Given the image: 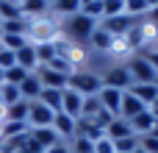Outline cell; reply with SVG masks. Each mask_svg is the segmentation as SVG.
I'll return each instance as SVG.
<instances>
[{
    "label": "cell",
    "mask_w": 158,
    "mask_h": 153,
    "mask_svg": "<svg viewBox=\"0 0 158 153\" xmlns=\"http://www.w3.org/2000/svg\"><path fill=\"white\" fill-rule=\"evenodd\" d=\"M28 42L31 45H47V42H56L61 36V25L44 14V17H36V20H28Z\"/></svg>",
    "instance_id": "obj_1"
},
{
    "label": "cell",
    "mask_w": 158,
    "mask_h": 153,
    "mask_svg": "<svg viewBox=\"0 0 158 153\" xmlns=\"http://www.w3.org/2000/svg\"><path fill=\"white\" fill-rule=\"evenodd\" d=\"M94 28H97V20H92V17L78 11V14L67 17V22L61 25V36H67L69 42H89Z\"/></svg>",
    "instance_id": "obj_2"
},
{
    "label": "cell",
    "mask_w": 158,
    "mask_h": 153,
    "mask_svg": "<svg viewBox=\"0 0 158 153\" xmlns=\"http://www.w3.org/2000/svg\"><path fill=\"white\" fill-rule=\"evenodd\" d=\"M67 89L83 95V98H92L103 89V78L97 72H89V70H72L67 75Z\"/></svg>",
    "instance_id": "obj_3"
},
{
    "label": "cell",
    "mask_w": 158,
    "mask_h": 153,
    "mask_svg": "<svg viewBox=\"0 0 158 153\" xmlns=\"http://www.w3.org/2000/svg\"><path fill=\"white\" fill-rule=\"evenodd\" d=\"M103 86H111V89H119V92H128L133 86V75L125 64H117V67H108L106 75H103Z\"/></svg>",
    "instance_id": "obj_4"
},
{
    "label": "cell",
    "mask_w": 158,
    "mask_h": 153,
    "mask_svg": "<svg viewBox=\"0 0 158 153\" xmlns=\"http://www.w3.org/2000/svg\"><path fill=\"white\" fill-rule=\"evenodd\" d=\"M128 70H131V75H133V84H156V78H158V72L150 67V61L144 59V56H133L128 64H125Z\"/></svg>",
    "instance_id": "obj_5"
},
{
    "label": "cell",
    "mask_w": 158,
    "mask_h": 153,
    "mask_svg": "<svg viewBox=\"0 0 158 153\" xmlns=\"http://www.w3.org/2000/svg\"><path fill=\"white\" fill-rule=\"evenodd\" d=\"M53 117H56V111H50L39 100H31V106H28V128H53Z\"/></svg>",
    "instance_id": "obj_6"
},
{
    "label": "cell",
    "mask_w": 158,
    "mask_h": 153,
    "mask_svg": "<svg viewBox=\"0 0 158 153\" xmlns=\"http://www.w3.org/2000/svg\"><path fill=\"white\" fill-rule=\"evenodd\" d=\"M122 95H125V92H119V89L103 86V89L97 92V100H100V106H103L111 117H119V111H122Z\"/></svg>",
    "instance_id": "obj_7"
},
{
    "label": "cell",
    "mask_w": 158,
    "mask_h": 153,
    "mask_svg": "<svg viewBox=\"0 0 158 153\" xmlns=\"http://www.w3.org/2000/svg\"><path fill=\"white\" fill-rule=\"evenodd\" d=\"M53 131L58 134L61 142H72L75 139V131H78V120L69 117V114H64V111H58L53 117Z\"/></svg>",
    "instance_id": "obj_8"
},
{
    "label": "cell",
    "mask_w": 158,
    "mask_h": 153,
    "mask_svg": "<svg viewBox=\"0 0 158 153\" xmlns=\"http://www.w3.org/2000/svg\"><path fill=\"white\" fill-rule=\"evenodd\" d=\"M136 25V20L133 17H128V14H119V17H111V20H103V25L100 28H106L111 36H117V39H122L131 28Z\"/></svg>",
    "instance_id": "obj_9"
},
{
    "label": "cell",
    "mask_w": 158,
    "mask_h": 153,
    "mask_svg": "<svg viewBox=\"0 0 158 153\" xmlns=\"http://www.w3.org/2000/svg\"><path fill=\"white\" fill-rule=\"evenodd\" d=\"M36 78L42 81L44 89H67V75L56 72L53 67H36Z\"/></svg>",
    "instance_id": "obj_10"
},
{
    "label": "cell",
    "mask_w": 158,
    "mask_h": 153,
    "mask_svg": "<svg viewBox=\"0 0 158 153\" xmlns=\"http://www.w3.org/2000/svg\"><path fill=\"white\" fill-rule=\"evenodd\" d=\"M61 111L69 114V117H75V120H81L83 95H78V92H72V89H64V92H61Z\"/></svg>",
    "instance_id": "obj_11"
},
{
    "label": "cell",
    "mask_w": 158,
    "mask_h": 153,
    "mask_svg": "<svg viewBox=\"0 0 158 153\" xmlns=\"http://www.w3.org/2000/svg\"><path fill=\"white\" fill-rule=\"evenodd\" d=\"M131 123V128H133V134L136 137H144V134H153V128H156V117H153V111L150 109H144L142 114H136L133 120H128Z\"/></svg>",
    "instance_id": "obj_12"
},
{
    "label": "cell",
    "mask_w": 158,
    "mask_h": 153,
    "mask_svg": "<svg viewBox=\"0 0 158 153\" xmlns=\"http://www.w3.org/2000/svg\"><path fill=\"white\" fill-rule=\"evenodd\" d=\"M17 64L22 67V70H28V72H36V67H39V59H36V45H25V47H19L17 53Z\"/></svg>",
    "instance_id": "obj_13"
},
{
    "label": "cell",
    "mask_w": 158,
    "mask_h": 153,
    "mask_svg": "<svg viewBox=\"0 0 158 153\" xmlns=\"http://www.w3.org/2000/svg\"><path fill=\"white\" fill-rule=\"evenodd\" d=\"M106 137L114 142V139H125V137H136L133 134V128H131V123L125 120V117H114L111 123H108V128H106Z\"/></svg>",
    "instance_id": "obj_14"
},
{
    "label": "cell",
    "mask_w": 158,
    "mask_h": 153,
    "mask_svg": "<svg viewBox=\"0 0 158 153\" xmlns=\"http://www.w3.org/2000/svg\"><path fill=\"white\" fill-rule=\"evenodd\" d=\"M128 92H131V95H136V98H139L147 109L158 100V86H156V84H133Z\"/></svg>",
    "instance_id": "obj_15"
},
{
    "label": "cell",
    "mask_w": 158,
    "mask_h": 153,
    "mask_svg": "<svg viewBox=\"0 0 158 153\" xmlns=\"http://www.w3.org/2000/svg\"><path fill=\"white\" fill-rule=\"evenodd\" d=\"M147 106L136 98V95H131V92H125L122 95V111H119V117H125V120H133L136 114H142Z\"/></svg>",
    "instance_id": "obj_16"
},
{
    "label": "cell",
    "mask_w": 158,
    "mask_h": 153,
    "mask_svg": "<svg viewBox=\"0 0 158 153\" xmlns=\"http://www.w3.org/2000/svg\"><path fill=\"white\" fill-rule=\"evenodd\" d=\"M42 89H44V86H42V81L36 78V72H31V75L19 84V95H22V100H36V98L42 95Z\"/></svg>",
    "instance_id": "obj_17"
},
{
    "label": "cell",
    "mask_w": 158,
    "mask_h": 153,
    "mask_svg": "<svg viewBox=\"0 0 158 153\" xmlns=\"http://www.w3.org/2000/svg\"><path fill=\"white\" fill-rule=\"evenodd\" d=\"M47 11H50V3H47V0H22V17H25V20L44 17Z\"/></svg>",
    "instance_id": "obj_18"
},
{
    "label": "cell",
    "mask_w": 158,
    "mask_h": 153,
    "mask_svg": "<svg viewBox=\"0 0 158 153\" xmlns=\"http://www.w3.org/2000/svg\"><path fill=\"white\" fill-rule=\"evenodd\" d=\"M28 106L31 100H19L6 109V123H28Z\"/></svg>",
    "instance_id": "obj_19"
},
{
    "label": "cell",
    "mask_w": 158,
    "mask_h": 153,
    "mask_svg": "<svg viewBox=\"0 0 158 153\" xmlns=\"http://www.w3.org/2000/svg\"><path fill=\"white\" fill-rule=\"evenodd\" d=\"M114 39H117V36H111L106 28H100V25H97L89 42L94 45V50H111V47H114Z\"/></svg>",
    "instance_id": "obj_20"
},
{
    "label": "cell",
    "mask_w": 158,
    "mask_h": 153,
    "mask_svg": "<svg viewBox=\"0 0 158 153\" xmlns=\"http://www.w3.org/2000/svg\"><path fill=\"white\" fill-rule=\"evenodd\" d=\"M61 92H64V89H42V95H39L36 100H39V103H44L50 111H56V114H58V111H61Z\"/></svg>",
    "instance_id": "obj_21"
},
{
    "label": "cell",
    "mask_w": 158,
    "mask_h": 153,
    "mask_svg": "<svg viewBox=\"0 0 158 153\" xmlns=\"http://www.w3.org/2000/svg\"><path fill=\"white\" fill-rule=\"evenodd\" d=\"M6 20H22V3L0 0V22H6Z\"/></svg>",
    "instance_id": "obj_22"
},
{
    "label": "cell",
    "mask_w": 158,
    "mask_h": 153,
    "mask_svg": "<svg viewBox=\"0 0 158 153\" xmlns=\"http://www.w3.org/2000/svg\"><path fill=\"white\" fill-rule=\"evenodd\" d=\"M81 6H83L81 0H56V3H50V11H56L61 17H72L81 11Z\"/></svg>",
    "instance_id": "obj_23"
},
{
    "label": "cell",
    "mask_w": 158,
    "mask_h": 153,
    "mask_svg": "<svg viewBox=\"0 0 158 153\" xmlns=\"http://www.w3.org/2000/svg\"><path fill=\"white\" fill-rule=\"evenodd\" d=\"M22 95H19V86H11V84H0V103L8 109L14 103H19Z\"/></svg>",
    "instance_id": "obj_24"
},
{
    "label": "cell",
    "mask_w": 158,
    "mask_h": 153,
    "mask_svg": "<svg viewBox=\"0 0 158 153\" xmlns=\"http://www.w3.org/2000/svg\"><path fill=\"white\" fill-rule=\"evenodd\" d=\"M0 31H3V33L25 36V33H28V20H25V17H22V20H6V22H0Z\"/></svg>",
    "instance_id": "obj_25"
},
{
    "label": "cell",
    "mask_w": 158,
    "mask_h": 153,
    "mask_svg": "<svg viewBox=\"0 0 158 153\" xmlns=\"http://www.w3.org/2000/svg\"><path fill=\"white\" fill-rule=\"evenodd\" d=\"M28 75H31L28 70H22L19 64H14L11 70H6V72H3V84H11V86H19V84H22V81H25Z\"/></svg>",
    "instance_id": "obj_26"
},
{
    "label": "cell",
    "mask_w": 158,
    "mask_h": 153,
    "mask_svg": "<svg viewBox=\"0 0 158 153\" xmlns=\"http://www.w3.org/2000/svg\"><path fill=\"white\" fill-rule=\"evenodd\" d=\"M125 14L133 17V20H139L142 14H150V3L147 0H128L125 3Z\"/></svg>",
    "instance_id": "obj_27"
},
{
    "label": "cell",
    "mask_w": 158,
    "mask_h": 153,
    "mask_svg": "<svg viewBox=\"0 0 158 153\" xmlns=\"http://www.w3.org/2000/svg\"><path fill=\"white\" fill-rule=\"evenodd\" d=\"M36 59H39V67H47V64L56 59V47H53V42H47V45H36Z\"/></svg>",
    "instance_id": "obj_28"
},
{
    "label": "cell",
    "mask_w": 158,
    "mask_h": 153,
    "mask_svg": "<svg viewBox=\"0 0 158 153\" xmlns=\"http://www.w3.org/2000/svg\"><path fill=\"white\" fill-rule=\"evenodd\" d=\"M119 14H125L122 0H103V20H111V17H119Z\"/></svg>",
    "instance_id": "obj_29"
},
{
    "label": "cell",
    "mask_w": 158,
    "mask_h": 153,
    "mask_svg": "<svg viewBox=\"0 0 158 153\" xmlns=\"http://www.w3.org/2000/svg\"><path fill=\"white\" fill-rule=\"evenodd\" d=\"M100 109H103V106H100L97 95H92V98H83V111H81V120H92V117H94Z\"/></svg>",
    "instance_id": "obj_30"
},
{
    "label": "cell",
    "mask_w": 158,
    "mask_h": 153,
    "mask_svg": "<svg viewBox=\"0 0 158 153\" xmlns=\"http://www.w3.org/2000/svg\"><path fill=\"white\" fill-rule=\"evenodd\" d=\"M139 148V137H125V139H114V151L117 153H133Z\"/></svg>",
    "instance_id": "obj_31"
},
{
    "label": "cell",
    "mask_w": 158,
    "mask_h": 153,
    "mask_svg": "<svg viewBox=\"0 0 158 153\" xmlns=\"http://www.w3.org/2000/svg\"><path fill=\"white\" fill-rule=\"evenodd\" d=\"M17 64V56H14V50H6V47H0V70L6 72V70H11Z\"/></svg>",
    "instance_id": "obj_32"
},
{
    "label": "cell",
    "mask_w": 158,
    "mask_h": 153,
    "mask_svg": "<svg viewBox=\"0 0 158 153\" xmlns=\"http://www.w3.org/2000/svg\"><path fill=\"white\" fill-rule=\"evenodd\" d=\"M139 148L144 153H158V139L153 134H144V137H139Z\"/></svg>",
    "instance_id": "obj_33"
},
{
    "label": "cell",
    "mask_w": 158,
    "mask_h": 153,
    "mask_svg": "<svg viewBox=\"0 0 158 153\" xmlns=\"http://www.w3.org/2000/svg\"><path fill=\"white\" fill-rule=\"evenodd\" d=\"M94 153H117V151H114V142L108 137H103V139L94 142Z\"/></svg>",
    "instance_id": "obj_34"
},
{
    "label": "cell",
    "mask_w": 158,
    "mask_h": 153,
    "mask_svg": "<svg viewBox=\"0 0 158 153\" xmlns=\"http://www.w3.org/2000/svg\"><path fill=\"white\" fill-rule=\"evenodd\" d=\"M142 56H144V59L150 61V67H153V70L158 72V50H156V47H147V50H144Z\"/></svg>",
    "instance_id": "obj_35"
},
{
    "label": "cell",
    "mask_w": 158,
    "mask_h": 153,
    "mask_svg": "<svg viewBox=\"0 0 158 153\" xmlns=\"http://www.w3.org/2000/svg\"><path fill=\"white\" fill-rule=\"evenodd\" d=\"M44 153H72V151H69V142H56L53 148H47Z\"/></svg>",
    "instance_id": "obj_36"
},
{
    "label": "cell",
    "mask_w": 158,
    "mask_h": 153,
    "mask_svg": "<svg viewBox=\"0 0 158 153\" xmlns=\"http://www.w3.org/2000/svg\"><path fill=\"white\" fill-rule=\"evenodd\" d=\"M147 20H150L153 25H158V6H153V8H150V17H147Z\"/></svg>",
    "instance_id": "obj_37"
},
{
    "label": "cell",
    "mask_w": 158,
    "mask_h": 153,
    "mask_svg": "<svg viewBox=\"0 0 158 153\" xmlns=\"http://www.w3.org/2000/svg\"><path fill=\"white\" fill-rule=\"evenodd\" d=\"M153 111V117H156V125H158V109H150Z\"/></svg>",
    "instance_id": "obj_38"
},
{
    "label": "cell",
    "mask_w": 158,
    "mask_h": 153,
    "mask_svg": "<svg viewBox=\"0 0 158 153\" xmlns=\"http://www.w3.org/2000/svg\"><path fill=\"white\" fill-rule=\"evenodd\" d=\"M147 3H150V8H153V6H158V0H147Z\"/></svg>",
    "instance_id": "obj_39"
},
{
    "label": "cell",
    "mask_w": 158,
    "mask_h": 153,
    "mask_svg": "<svg viewBox=\"0 0 158 153\" xmlns=\"http://www.w3.org/2000/svg\"><path fill=\"white\" fill-rule=\"evenodd\" d=\"M153 137H156V139H158V125H156V128H153Z\"/></svg>",
    "instance_id": "obj_40"
},
{
    "label": "cell",
    "mask_w": 158,
    "mask_h": 153,
    "mask_svg": "<svg viewBox=\"0 0 158 153\" xmlns=\"http://www.w3.org/2000/svg\"><path fill=\"white\" fill-rule=\"evenodd\" d=\"M81 3H83V6H86V3H94V0H81Z\"/></svg>",
    "instance_id": "obj_41"
},
{
    "label": "cell",
    "mask_w": 158,
    "mask_h": 153,
    "mask_svg": "<svg viewBox=\"0 0 158 153\" xmlns=\"http://www.w3.org/2000/svg\"><path fill=\"white\" fill-rule=\"evenodd\" d=\"M150 109H158V100H156V103H153V106H150Z\"/></svg>",
    "instance_id": "obj_42"
},
{
    "label": "cell",
    "mask_w": 158,
    "mask_h": 153,
    "mask_svg": "<svg viewBox=\"0 0 158 153\" xmlns=\"http://www.w3.org/2000/svg\"><path fill=\"white\" fill-rule=\"evenodd\" d=\"M133 153H144V151H142V148H136V151H133Z\"/></svg>",
    "instance_id": "obj_43"
},
{
    "label": "cell",
    "mask_w": 158,
    "mask_h": 153,
    "mask_svg": "<svg viewBox=\"0 0 158 153\" xmlns=\"http://www.w3.org/2000/svg\"><path fill=\"white\" fill-rule=\"evenodd\" d=\"M0 84H3V70H0Z\"/></svg>",
    "instance_id": "obj_44"
},
{
    "label": "cell",
    "mask_w": 158,
    "mask_h": 153,
    "mask_svg": "<svg viewBox=\"0 0 158 153\" xmlns=\"http://www.w3.org/2000/svg\"><path fill=\"white\" fill-rule=\"evenodd\" d=\"M156 50H158V39H156Z\"/></svg>",
    "instance_id": "obj_45"
},
{
    "label": "cell",
    "mask_w": 158,
    "mask_h": 153,
    "mask_svg": "<svg viewBox=\"0 0 158 153\" xmlns=\"http://www.w3.org/2000/svg\"><path fill=\"white\" fill-rule=\"evenodd\" d=\"M47 3H56V0H47Z\"/></svg>",
    "instance_id": "obj_46"
},
{
    "label": "cell",
    "mask_w": 158,
    "mask_h": 153,
    "mask_svg": "<svg viewBox=\"0 0 158 153\" xmlns=\"http://www.w3.org/2000/svg\"><path fill=\"white\" fill-rule=\"evenodd\" d=\"M156 86H158V78H156Z\"/></svg>",
    "instance_id": "obj_47"
},
{
    "label": "cell",
    "mask_w": 158,
    "mask_h": 153,
    "mask_svg": "<svg viewBox=\"0 0 158 153\" xmlns=\"http://www.w3.org/2000/svg\"><path fill=\"white\" fill-rule=\"evenodd\" d=\"M122 3H128V0H122Z\"/></svg>",
    "instance_id": "obj_48"
}]
</instances>
